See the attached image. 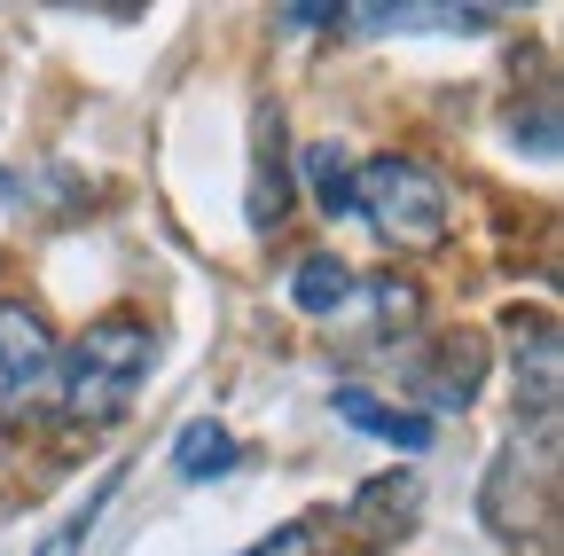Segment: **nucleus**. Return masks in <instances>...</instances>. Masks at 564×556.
I'll use <instances>...</instances> for the list:
<instances>
[{
  "label": "nucleus",
  "instance_id": "1",
  "mask_svg": "<svg viewBox=\"0 0 564 556\" xmlns=\"http://www.w3.org/2000/svg\"><path fill=\"white\" fill-rule=\"evenodd\" d=\"M150 329L126 321V314H102L87 321V337L70 345V369H63V407L79 415V424H110V415L133 407L141 377H150Z\"/></svg>",
  "mask_w": 564,
  "mask_h": 556
},
{
  "label": "nucleus",
  "instance_id": "2",
  "mask_svg": "<svg viewBox=\"0 0 564 556\" xmlns=\"http://www.w3.org/2000/svg\"><path fill=\"white\" fill-rule=\"evenodd\" d=\"M352 212H361L384 243H400V251H432L447 236V188L415 157H369L361 173H352Z\"/></svg>",
  "mask_w": 564,
  "mask_h": 556
},
{
  "label": "nucleus",
  "instance_id": "3",
  "mask_svg": "<svg viewBox=\"0 0 564 556\" xmlns=\"http://www.w3.org/2000/svg\"><path fill=\"white\" fill-rule=\"evenodd\" d=\"M549 502H556V439H533V455H525V439H510L486 470V494H478L486 525L502 541H533L549 525Z\"/></svg>",
  "mask_w": 564,
  "mask_h": 556
},
{
  "label": "nucleus",
  "instance_id": "4",
  "mask_svg": "<svg viewBox=\"0 0 564 556\" xmlns=\"http://www.w3.org/2000/svg\"><path fill=\"white\" fill-rule=\"evenodd\" d=\"M518 415L533 424V439H556V321L549 314H518Z\"/></svg>",
  "mask_w": 564,
  "mask_h": 556
},
{
  "label": "nucleus",
  "instance_id": "5",
  "mask_svg": "<svg viewBox=\"0 0 564 556\" xmlns=\"http://www.w3.org/2000/svg\"><path fill=\"white\" fill-rule=\"evenodd\" d=\"M478 384H486V337H470V329L440 337L432 345V369H423V400L455 415V407L478 400Z\"/></svg>",
  "mask_w": 564,
  "mask_h": 556
},
{
  "label": "nucleus",
  "instance_id": "6",
  "mask_svg": "<svg viewBox=\"0 0 564 556\" xmlns=\"http://www.w3.org/2000/svg\"><path fill=\"white\" fill-rule=\"evenodd\" d=\"M0 377H9V384L55 377V337H47V321H40L32 306H17V298H0Z\"/></svg>",
  "mask_w": 564,
  "mask_h": 556
},
{
  "label": "nucleus",
  "instance_id": "7",
  "mask_svg": "<svg viewBox=\"0 0 564 556\" xmlns=\"http://www.w3.org/2000/svg\"><path fill=\"white\" fill-rule=\"evenodd\" d=\"M337 415H345V424H361L369 439L400 447V455H423V447H432V415H415V407H384L369 384H345V392H337Z\"/></svg>",
  "mask_w": 564,
  "mask_h": 556
},
{
  "label": "nucleus",
  "instance_id": "8",
  "mask_svg": "<svg viewBox=\"0 0 564 556\" xmlns=\"http://www.w3.org/2000/svg\"><path fill=\"white\" fill-rule=\"evenodd\" d=\"M415 510H423V486H415L408 470H384V478H369L361 494H352L345 525H352V533H369V541H392L400 525H415Z\"/></svg>",
  "mask_w": 564,
  "mask_h": 556
},
{
  "label": "nucleus",
  "instance_id": "9",
  "mask_svg": "<svg viewBox=\"0 0 564 556\" xmlns=\"http://www.w3.org/2000/svg\"><path fill=\"white\" fill-rule=\"evenodd\" d=\"M291 212V188H282V118L259 110V181H251V228H274Z\"/></svg>",
  "mask_w": 564,
  "mask_h": 556
},
{
  "label": "nucleus",
  "instance_id": "10",
  "mask_svg": "<svg viewBox=\"0 0 564 556\" xmlns=\"http://www.w3.org/2000/svg\"><path fill=\"white\" fill-rule=\"evenodd\" d=\"M173 470H181V478H220V470H236V432H228V424H188V432L173 439Z\"/></svg>",
  "mask_w": 564,
  "mask_h": 556
},
{
  "label": "nucleus",
  "instance_id": "11",
  "mask_svg": "<svg viewBox=\"0 0 564 556\" xmlns=\"http://www.w3.org/2000/svg\"><path fill=\"white\" fill-rule=\"evenodd\" d=\"M299 165H306V181H314V204H322L329 220H337V212H352V157H345L337 142H314Z\"/></svg>",
  "mask_w": 564,
  "mask_h": 556
},
{
  "label": "nucleus",
  "instance_id": "12",
  "mask_svg": "<svg viewBox=\"0 0 564 556\" xmlns=\"http://www.w3.org/2000/svg\"><path fill=\"white\" fill-rule=\"evenodd\" d=\"M118 478H126V470H102V486H95V494H87L79 510H70V517H63V525H55V533H47V541H40L32 556H79V548H87V533L102 525V510H110V494H118Z\"/></svg>",
  "mask_w": 564,
  "mask_h": 556
},
{
  "label": "nucleus",
  "instance_id": "13",
  "mask_svg": "<svg viewBox=\"0 0 564 556\" xmlns=\"http://www.w3.org/2000/svg\"><path fill=\"white\" fill-rule=\"evenodd\" d=\"M291 298H299L306 314H337V306L352 298V274H345V259H329V251H322V259H306V266L291 274Z\"/></svg>",
  "mask_w": 564,
  "mask_h": 556
},
{
  "label": "nucleus",
  "instance_id": "14",
  "mask_svg": "<svg viewBox=\"0 0 564 556\" xmlns=\"http://www.w3.org/2000/svg\"><path fill=\"white\" fill-rule=\"evenodd\" d=\"M314 548H322V525H314V517H299V525H282V533L251 541L243 556H314Z\"/></svg>",
  "mask_w": 564,
  "mask_h": 556
},
{
  "label": "nucleus",
  "instance_id": "15",
  "mask_svg": "<svg viewBox=\"0 0 564 556\" xmlns=\"http://www.w3.org/2000/svg\"><path fill=\"white\" fill-rule=\"evenodd\" d=\"M369 298H377V321H384V329H408V321H415V291H408V283H377Z\"/></svg>",
  "mask_w": 564,
  "mask_h": 556
},
{
  "label": "nucleus",
  "instance_id": "16",
  "mask_svg": "<svg viewBox=\"0 0 564 556\" xmlns=\"http://www.w3.org/2000/svg\"><path fill=\"white\" fill-rule=\"evenodd\" d=\"M533 142V157H556V126H549V110H533V126H518V150Z\"/></svg>",
  "mask_w": 564,
  "mask_h": 556
}]
</instances>
